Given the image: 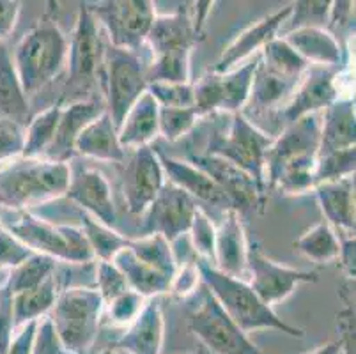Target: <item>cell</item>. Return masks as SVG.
<instances>
[{
  "label": "cell",
  "mask_w": 356,
  "mask_h": 354,
  "mask_svg": "<svg viewBox=\"0 0 356 354\" xmlns=\"http://www.w3.org/2000/svg\"><path fill=\"white\" fill-rule=\"evenodd\" d=\"M319 151V113H310L284 126L266 152V188L296 197L316 186V163Z\"/></svg>",
  "instance_id": "obj_1"
},
{
  "label": "cell",
  "mask_w": 356,
  "mask_h": 354,
  "mask_svg": "<svg viewBox=\"0 0 356 354\" xmlns=\"http://www.w3.org/2000/svg\"><path fill=\"white\" fill-rule=\"evenodd\" d=\"M71 165L48 158H25L6 163L0 170V207L27 211L66 195Z\"/></svg>",
  "instance_id": "obj_2"
},
{
  "label": "cell",
  "mask_w": 356,
  "mask_h": 354,
  "mask_svg": "<svg viewBox=\"0 0 356 354\" xmlns=\"http://www.w3.org/2000/svg\"><path fill=\"white\" fill-rule=\"evenodd\" d=\"M67 38L55 22L44 15L16 45L13 64L27 97L35 96L66 67Z\"/></svg>",
  "instance_id": "obj_3"
},
{
  "label": "cell",
  "mask_w": 356,
  "mask_h": 354,
  "mask_svg": "<svg viewBox=\"0 0 356 354\" xmlns=\"http://www.w3.org/2000/svg\"><path fill=\"white\" fill-rule=\"evenodd\" d=\"M197 262H199L202 284L211 291L220 307L245 333L255 330H275L282 331L289 337H296V339L305 337V331L302 328H296L280 319L275 314L273 307L264 303L247 280L229 277L206 261Z\"/></svg>",
  "instance_id": "obj_4"
},
{
  "label": "cell",
  "mask_w": 356,
  "mask_h": 354,
  "mask_svg": "<svg viewBox=\"0 0 356 354\" xmlns=\"http://www.w3.org/2000/svg\"><path fill=\"white\" fill-rule=\"evenodd\" d=\"M105 301L95 287H64L59 291L51 319L57 339L70 354H89L99 333Z\"/></svg>",
  "instance_id": "obj_5"
},
{
  "label": "cell",
  "mask_w": 356,
  "mask_h": 354,
  "mask_svg": "<svg viewBox=\"0 0 356 354\" xmlns=\"http://www.w3.org/2000/svg\"><path fill=\"white\" fill-rule=\"evenodd\" d=\"M13 213H16V218L0 220V223L31 252L43 253L67 264H89L96 261L82 227L51 223L29 211Z\"/></svg>",
  "instance_id": "obj_6"
},
{
  "label": "cell",
  "mask_w": 356,
  "mask_h": 354,
  "mask_svg": "<svg viewBox=\"0 0 356 354\" xmlns=\"http://www.w3.org/2000/svg\"><path fill=\"white\" fill-rule=\"evenodd\" d=\"M103 50L105 47L102 43L98 22L90 15L87 4H80L73 34L67 41V77L59 99L60 105L89 99L102 73Z\"/></svg>",
  "instance_id": "obj_7"
},
{
  "label": "cell",
  "mask_w": 356,
  "mask_h": 354,
  "mask_svg": "<svg viewBox=\"0 0 356 354\" xmlns=\"http://www.w3.org/2000/svg\"><path fill=\"white\" fill-rule=\"evenodd\" d=\"M102 83L105 96V110L115 128H119L128 110L138 102V97L147 90L145 64L135 50L108 45L103 50Z\"/></svg>",
  "instance_id": "obj_8"
},
{
  "label": "cell",
  "mask_w": 356,
  "mask_h": 354,
  "mask_svg": "<svg viewBox=\"0 0 356 354\" xmlns=\"http://www.w3.org/2000/svg\"><path fill=\"white\" fill-rule=\"evenodd\" d=\"M193 298L195 301L188 308V326L206 349L215 354H268L225 314L206 285L200 284Z\"/></svg>",
  "instance_id": "obj_9"
},
{
  "label": "cell",
  "mask_w": 356,
  "mask_h": 354,
  "mask_svg": "<svg viewBox=\"0 0 356 354\" xmlns=\"http://www.w3.org/2000/svg\"><path fill=\"white\" fill-rule=\"evenodd\" d=\"M273 142L270 133L262 131L243 112L231 113V121L225 131H216L208 144L211 154H218L241 170L247 172L268 195L264 165H266L268 147Z\"/></svg>",
  "instance_id": "obj_10"
},
{
  "label": "cell",
  "mask_w": 356,
  "mask_h": 354,
  "mask_svg": "<svg viewBox=\"0 0 356 354\" xmlns=\"http://www.w3.org/2000/svg\"><path fill=\"white\" fill-rule=\"evenodd\" d=\"M87 8L106 31L110 45L135 51L145 45L158 16L154 0H98Z\"/></svg>",
  "instance_id": "obj_11"
},
{
  "label": "cell",
  "mask_w": 356,
  "mask_h": 354,
  "mask_svg": "<svg viewBox=\"0 0 356 354\" xmlns=\"http://www.w3.org/2000/svg\"><path fill=\"white\" fill-rule=\"evenodd\" d=\"M261 55V54H259ZM259 55L243 66H236L225 73H216L209 70L208 73L193 83V106L200 117L211 113H238L248 105L252 80L255 67L259 64Z\"/></svg>",
  "instance_id": "obj_12"
},
{
  "label": "cell",
  "mask_w": 356,
  "mask_h": 354,
  "mask_svg": "<svg viewBox=\"0 0 356 354\" xmlns=\"http://www.w3.org/2000/svg\"><path fill=\"white\" fill-rule=\"evenodd\" d=\"M118 165L126 209L129 214L142 216L167 181L156 149L151 145L126 149L124 160Z\"/></svg>",
  "instance_id": "obj_13"
},
{
  "label": "cell",
  "mask_w": 356,
  "mask_h": 354,
  "mask_svg": "<svg viewBox=\"0 0 356 354\" xmlns=\"http://www.w3.org/2000/svg\"><path fill=\"white\" fill-rule=\"evenodd\" d=\"M248 285L266 305L273 307L278 301L286 300L296 291L298 285L319 282V271L289 268L278 264L261 250L257 241H248L247 253Z\"/></svg>",
  "instance_id": "obj_14"
},
{
  "label": "cell",
  "mask_w": 356,
  "mask_h": 354,
  "mask_svg": "<svg viewBox=\"0 0 356 354\" xmlns=\"http://www.w3.org/2000/svg\"><path fill=\"white\" fill-rule=\"evenodd\" d=\"M188 160L215 181L220 191L225 195L231 209L238 211L241 216L248 213H264L268 195L257 186V183L247 172L236 167L234 163L222 156L211 154V152L192 154Z\"/></svg>",
  "instance_id": "obj_15"
},
{
  "label": "cell",
  "mask_w": 356,
  "mask_h": 354,
  "mask_svg": "<svg viewBox=\"0 0 356 354\" xmlns=\"http://www.w3.org/2000/svg\"><path fill=\"white\" fill-rule=\"evenodd\" d=\"M199 204L186 191L165 181L161 190L142 213V232L160 234L168 243H174L188 234Z\"/></svg>",
  "instance_id": "obj_16"
},
{
  "label": "cell",
  "mask_w": 356,
  "mask_h": 354,
  "mask_svg": "<svg viewBox=\"0 0 356 354\" xmlns=\"http://www.w3.org/2000/svg\"><path fill=\"white\" fill-rule=\"evenodd\" d=\"M341 71L339 67L309 66L296 89L291 94L284 110L280 112L284 124L298 121L310 113H319L341 96Z\"/></svg>",
  "instance_id": "obj_17"
},
{
  "label": "cell",
  "mask_w": 356,
  "mask_h": 354,
  "mask_svg": "<svg viewBox=\"0 0 356 354\" xmlns=\"http://www.w3.org/2000/svg\"><path fill=\"white\" fill-rule=\"evenodd\" d=\"M67 199L76 207L98 220L99 223L115 229L118 225V211L108 179L102 170L95 167L71 168L70 184H67Z\"/></svg>",
  "instance_id": "obj_18"
},
{
  "label": "cell",
  "mask_w": 356,
  "mask_h": 354,
  "mask_svg": "<svg viewBox=\"0 0 356 354\" xmlns=\"http://www.w3.org/2000/svg\"><path fill=\"white\" fill-rule=\"evenodd\" d=\"M291 13H293V4H286L239 32L231 43L223 48L216 63L209 70L216 73H225L239 66L243 61H248L254 55L261 54L262 48L266 47L271 39L277 38L278 31L291 18Z\"/></svg>",
  "instance_id": "obj_19"
},
{
  "label": "cell",
  "mask_w": 356,
  "mask_h": 354,
  "mask_svg": "<svg viewBox=\"0 0 356 354\" xmlns=\"http://www.w3.org/2000/svg\"><path fill=\"white\" fill-rule=\"evenodd\" d=\"M248 241L241 214L234 209L223 211L216 225L213 266L229 277H247Z\"/></svg>",
  "instance_id": "obj_20"
},
{
  "label": "cell",
  "mask_w": 356,
  "mask_h": 354,
  "mask_svg": "<svg viewBox=\"0 0 356 354\" xmlns=\"http://www.w3.org/2000/svg\"><path fill=\"white\" fill-rule=\"evenodd\" d=\"M102 112H105V103L96 99V97L64 103L63 108H60L59 124L55 129L54 140H51L50 147L44 152L43 158L70 163V160H73L76 156L74 154V142H76L79 135Z\"/></svg>",
  "instance_id": "obj_21"
},
{
  "label": "cell",
  "mask_w": 356,
  "mask_h": 354,
  "mask_svg": "<svg viewBox=\"0 0 356 354\" xmlns=\"http://www.w3.org/2000/svg\"><path fill=\"white\" fill-rule=\"evenodd\" d=\"M160 163L163 167L165 179L168 183L176 184L183 191L192 197L197 204H206V206H213L216 209L223 211L231 209L225 195L220 191L215 181L209 177L204 170H200L197 165H193L190 160H179L174 156L165 154L163 151L156 149Z\"/></svg>",
  "instance_id": "obj_22"
},
{
  "label": "cell",
  "mask_w": 356,
  "mask_h": 354,
  "mask_svg": "<svg viewBox=\"0 0 356 354\" xmlns=\"http://www.w3.org/2000/svg\"><path fill=\"white\" fill-rule=\"evenodd\" d=\"M199 39L193 29L192 15L181 8L170 15L156 16L145 43L151 48V57L177 54L192 55Z\"/></svg>",
  "instance_id": "obj_23"
},
{
  "label": "cell",
  "mask_w": 356,
  "mask_h": 354,
  "mask_svg": "<svg viewBox=\"0 0 356 354\" xmlns=\"http://www.w3.org/2000/svg\"><path fill=\"white\" fill-rule=\"evenodd\" d=\"M165 319L156 298H149L128 330L115 342V347L128 354H161Z\"/></svg>",
  "instance_id": "obj_24"
},
{
  "label": "cell",
  "mask_w": 356,
  "mask_h": 354,
  "mask_svg": "<svg viewBox=\"0 0 356 354\" xmlns=\"http://www.w3.org/2000/svg\"><path fill=\"white\" fill-rule=\"evenodd\" d=\"M309 66L339 67L342 64V47L339 39L319 25H300L282 35Z\"/></svg>",
  "instance_id": "obj_25"
},
{
  "label": "cell",
  "mask_w": 356,
  "mask_h": 354,
  "mask_svg": "<svg viewBox=\"0 0 356 354\" xmlns=\"http://www.w3.org/2000/svg\"><path fill=\"white\" fill-rule=\"evenodd\" d=\"M74 154L105 163H121L126 149L119 140V133L112 117L105 112L89 122L74 142Z\"/></svg>",
  "instance_id": "obj_26"
},
{
  "label": "cell",
  "mask_w": 356,
  "mask_h": 354,
  "mask_svg": "<svg viewBox=\"0 0 356 354\" xmlns=\"http://www.w3.org/2000/svg\"><path fill=\"white\" fill-rule=\"evenodd\" d=\"M356 144V119L355 97H339L323 110L319 117V151L317 156L339 149L355 147Z\"/></svg>",
  "instance_id": "obj_27"
},
{
  "label": "cell",
  "mask_w": 356,
  "mask_h": 354,
  "mask_svg": "<svg viewBox=\"0 0 356 354\" xmlns=\"http://www.w3.org/2000/svg\"><path fill=\"white\" fill-rule=\"evenodd\" d=\"M312 191L326 222L341 234H355V175L319 183Z\"/></svg>",
  "instance_id": "obj_28"
},
{
  "label": "cell",
  "mask_w": 356,
  "mask_h": 354,
  "mask_svg": "<svg viewBox=\"0 0 356 354\" xmlns=\"http://www.w3.org/2000/svg\"><path fill=\"white\" fill-rule=\"evenodd\" d=\"M160 105L149 90H145L122 119L118 128L119 140L124 149L151 145L160 136Z\"/></svg>",
  "instance_id": "obj_29"
},
{
  "label": "cell",
  "mask_w": 356,
  "mask_h": 354,
  "mask_svg": "<svg viewBox=\"0 0 356 354\" xmlns=\"http://www.w3.org/2000/svg\"><path fill=\"white\" fill-rule=\"evenodd\" d=\"M112 262L124 275L126 282H128V287L131 291L138 292L145 300L165 294L170 289L172 278H168L167 275L156 271L154 268L145 264L144 261H140L128 246L119 250L114 257H112Z\"/></svg>",
  "instance_id": "obj_30"
},
{
  "label": "cell",
  "mask_w": 356,
  "mask_h": 354,
  "mask_svg": "<svg viewBox=\"0 0 356 354\" xmlns=\"http://www.w3.org/2000/svg\"><path fill=\"white\" fill-rule=\"evenodd\" d=\"M298 82L300 80L287 78L264 66L261 63V55H259V64L255 67L247 106H254V110L257 112L280 108L282 103H287L291 94L294 92Z\"/></svg>",
  "instance_id": "obj_31"
},
{
  "label": "cell",
  "mask_w": 356,
  "mask_h": 354,
  "mask_svg": "<svg viewBox=\"0 0 356 354\" xmlns=\"http://www.w3.org/2000/svg\"><path fill=\"white\" fill-rule=\"evenodd\" d=\"M0 119H13L27 124L31 119V105L27 94L16 74L13 55L0 43Z\"/></svg>",
  "instance_id": "obj_32"
},
{
  "label": "cell",
  "mask_w": 356,
  "mask_h": 354,
  "mask_svg": "<svg viewBox=\"0 0 356 354\" xmlns=\"http://www.w3.org/2000/svg\"><path fill=\"white\" fill-rule=\"evenodd\" d=\"M59 280H57V273H55L35 287L15 292L13 294V317H15L16 330L29 321H38L48 316L54 308L55 300L59 296Z\"/></svg>",
  "instance_id": "obj_33"
},
{
  "label": "cell",
  "mask_w": 356,
  "mask_h": 354,
  "mask_svg": "<svg viewBox=\"0 0 356 354\" xmlns=\"http://www.w3.org/2000/svg\"><path fill=\"white\" fill-rule=\"evenodd\" d=\"M294 248L309 261L317 262V264H330L339 259L341 238L337 236V230L323 220L307 229L294 241Z\"/></svg>",
  "instance_id": "obj_34"
},
{
  "label": "cell",
  "mask_w": 356,
  "mask_h": 354,
  "mask_svg": "<svg viewBox=\"0 0 356 354\" xmlns=\"http://www.w3.org/2000/svg\"><path fill=\"white\" fill-rule=\"evenodd\" d=\"M60 103L48 106V108L41 110L40 113H35L31 117L25 124V142H24V152L22 156L25 158H43L44 152L50 147L51 140L55 136V129L59 124L60 117Z\"/></svg>",
  "instance_id": "obj_35"
},
{
  "label": "cell",
  "mask_w": 356,
  "mask_h": 354,
  "mask_svg": "<svg viewBox=\"0 0 356 354\" xmlns=\"http://www.w3.org/2000/svg\"><path fill=\"white\" fill-rule=\"evenodd\" d=\"M128 248L137 255L140 261L163 273L168 278L174 277L177 269L176 255H174L172 243H168L160 234H142L140 238L129 239Z\"/></svg>",
  "instance_id": "obj_36"
},
{
  "label": "cell",
  "mask_w": 356,
  "mask_h": 354,
  "mask_svg": "<svg viewBox=\"0 0 356 354\" xmlns=\"http://www.w3.org/2000/svg\"><path fill=\"white\" fill-rule=\"evenodd\" d=\"M57 262L55 259L43 255V253H32L31 257L25 259L22 264L13 268L6 275V284H8L11 294L40 285L47 278L57 273Z\"/></svg>",
  "instance_id": "obj_37"
},
{
  "label": "cell",
  "mask_w": 356,
  "mask_h": 354,
  "mask_svg": "<svg viewBox=\"0 0 356 354\" xmlns=\"http://www.w3.org/2000/svg\"><path fill=\"white\" fill-rule=\"evenodd\" d=\"M261 63L293 80H302L305 71L309 70V64L293 50L286 39L278 35L261 50Z\"/></svg>",
  "instance_id": "obj_38"
},
{
  "label": "cell",
  "mask_w": 356,
  "mask_h": 354,
  "mask_svg": "<svg viewBox=\"0 0 356 354\" xmlns=\"http://www.w3.org/2000/svg\"><path fill=\"white\" fill-rule=\"evenodd\" d=\"M82 230L86 232L89 245L95 252L96 261H112L115 253L121 248L128 246L129 238H124L112 227H106L89 216L87 213H82Z\"/></svg>",
  "instance_id": "obj_39"
},
{
  "label": "cell",
  "mask_w": 356,
  "mask_h": 354,
  "mask_svg": "<svg viewBox=\"0 0 356 354\" xmlns=\"http://www.w3.org/2000/svg\"><path fill=\"white\" fill-rule=\"evenodd\" d=\"M355 168L356 145L355 147L339 149V151L319 154L316 163V184L351 177V175H355Z\"/></svg>",
  "instance_id": "obj_40"
},
{
  "label": "cell",
  "mask_w": 356,
  "mask_h": 354,
  "mask_svg": "<svg viewBox=\"0 0 356 354\" xmlns=\"http://www.w3.org/2000/svg\"><path fill=\"white\" fill-rule=\"evenodd\" d=\"M158 119H160V136H163L167 142H177L193 131L202 117L197 113L195 106H183V108L160 106Z\"/></svg>",
  "instance_id": "obj_41"
},
{
  "label": "cell",
  "mask_w": 356,
  "mask_h": 354,
  "mask_svg": "<svg viewBox=\"0 0 356 354\" xmlns=\"http://www.w3.org/2000/svg\"><path fill=\"white\" fill-rule=\"evenodd\" d=\"M188 234L192 236L193 248H195L199 261H206L213 264V257H215V236H216V225L213 218H209V214L199 207L193 216L192 227H190Z\"/></svg>",
  "instance_id": "obj_42"
},
{
  "label": "cell",
  "mask_w": 356,
  "mask_h": 354,
  "mask_svg": "<svg viewBox=\"0 0 356 354\" xmlns=\"http://www.w3.org/2000/svg\"><path fill=\"white\" fill-rule=\"evenodd\" d=\"M147 90L160 106H193V82H151Z\"/></svg>",
  "instance_id": "obj_43"
},
{
  "label": "cell",
  "mask_w": 356,
  "mask_h": 354,
  "mask_svg": "<svg viewBox=\"0 0 356 354\" xmlns=\"http://www.w3.org/2000/svg\"><path fill=\"white\" fill-rule=\"evenodd\" d=\"M293 13L287 22H291V29L300 25H319L325 27L328 24L330 11L333 0H294Z\"/></svg>",
  "instance_id": "obj_44"
},
{
  "label": "cell",
  "mask_w": 356,
  "mask_h": 354,
  "mask_svg": "<svg viewBox=\"0 0 356 354\" xmlns=\"http://www.w3.org/2000/svg\"><path fill=\"white\" fill-rule=\"evenodd\" d=\"M96 291L102 294L103 301L108 303L115 296L128 291V282L124 275L119 271L118 266L112 261H98L96 262Z\"/></svg>",
  "instance_id": "obj_45"
},
{
  "label": "cell",
  "mask_w": 356,
  "mask_h": 354,
  "mask_svg": "<svg viewBox=\"0 0 356 354\" xmlns=\"http://www.w3.org/2000/svg\"><path fill=\"white\" fill-rule=\"evenodd\" d=\"M25 124L13 119H0V165L20 158L24 152Z\"/></svg>",
  "instance_id": "obj_46"
},
{
  "label": "cell",
  "mask_w": 356,
  "mask_h": 354,
  "mask_svg": "<svg viewBox=\"0 0 356 354\" xmlns=\"http://www.w3.org/2000/svg\"><path fill=\"white\" fill-rule=\"evenodd\" d=\"M145 301L147 300L144 296H140L138 292L131 291V289L124 291L122 294L115 296L114 300H110L108 303H105V307H108L110 323L118 324V326L129 324L138 316V312L142 310Z\"/></svg>",
  "instance_id": "obj_47"
},
{
  "label": "cell",
  "mask_w": 356,
  "mask_h": 354,
  "mask_svg": "<svg viewBox=\"0 0 356 354\" xmlns=\"http://www.w3.org/2000/svg\"><path fill=\"white\" fill-rule=\"evenodd\" d=\"M32 253L20 239L13 236L2 223H0V271H11L18 264L31 257Z\"/></svg>",
  "instance_id": "obj_48"
},
{
  "label": "cell",
  "mask_w": 356,
  "mask_h": 354,
  "mask_svg": "<svg viewBox=\"0 0 356 354\" xmlns=\"http://www.w3.org/2000/svg\"><path fill=\"white\" fill-rule=\"evenodd\" d=\"M200 284H202V277H200L199 262H186L183 266H177L168 292H172L179 300H186L195 294Z\"/></svg>",
  "instance_id": "obj_49"
},
{
  "label": "cell",
  "mask_w": 356,
  "mask_h": 354,
  "mask_svg": "<svg viewBox=\"0 0 356 354\" xmlns=\"http://www.w3.org/2000/svg\"><path fill=\"white\" fill-rule=\"evenodd\" d=\"M15 331L16 328L15 317H13V294L4 280L0 284V354H6Z\"/></svg>",
  "instance_id": "obj_50"
},
{
  "label": "cell",
  "mask_w": 356,
  "mask_h": 354,
  "mask_svg": "<svg viewBox=\"0 0 356 354\" xmlns=\"http://www.w3.org/2000/svg\"><path fill=\"white\" fill-rule=\"evenodd\" d=\"M32 354H70L64 351L63 344L57 339L54 324H51V319L48 316L41 317L40 323H38Z\"/></svg>",
  "instance_id": "obj_51"
},
{
  "label": "cell",
  "mask_w": 356,
  "mask_h": 354,
  "mask_svg": "<svg viewBox=\"0 0 356 354\" xmlns=\"http://www.w3.org/2000/svg\"><path fill=\"white\" fill-rule=\"evenodd\" d=\"M38 321H29L24 326H20L15 331L11 342H9L6 354H32V347H34L35 330H38Z\"/></svg>",
  "instance_id": "obj_52"
},
{
  "label": "cell",
  "mask_w": 356,
  "mask_h": 354,
  "mask_svg": "<svg viewBox=\"0 0 356 354\" xmlns=\"http://www.w3.org/2000/svg\"><path fill=\"white\" fill-rule=\"evenodd\" d=\"M20 0H0V43H4L13 34L18 19H20Z\"/></svg>",
  "instance_id": "obj_53"
},
{
  "label": "cell",
  "mask_w": 356,
  "mask_h": 354,
  "mask_svg": "<svg viewBox=\"0 0 356 354\" xmlns=\"http://www.w3.org/2000/svg\"><path fill=\"white\" fill-rule=\"evenodd\" d=\"M355 22V0H333L328 24L332 27L346 29Z\"/></svg>",
  "instance_id": "obj_54"
},
{
  "label": "cell",
  "mask_w": 356,
  "mask_h": 354,
  "mask_svg": "<svg viewBox=\"0 0 356 354\" xmlns=\"http://www.w3.org/2000/svg\"><path fill=\"white\" fill-rule=\"evenodd\" d=\"M339 238H341V253L337 261L341 262L348 280H355V234H341Z\"/></svg>",
  "instance_id": "obj_55"
},
{
  "label": "cell",
  "mask_w": 356,
  "mask_h": 354,
  "mask_svg": "<svg viewBox=\"0 0 356 354\" xmlns=\"http://www.w3.org/2000/svg\"><path fill=\"white\" fill-rule=\"evenodd\" d=\"M213 6H215V0H195L193 2L192 24L199 38H202L204 27H206V22H208L209 15H211Z\"/></svg>",
  "instance_id": "obj_56"
},
{
  "label": "cell",
  "mask_w": 356,
  "mask_h": 354,
  "mask_svg": "<svg viewBox=\"0 0 356 354\" xmlns=\"http://www.w3.org/2000/svg\"><path fill=\"white\" fill-rule=\"evenodd\" d=\"M349 346L344 342V340H337V342H328L325 346L317 347L316 351L309 354H348Z\"/></svg>",
  "instance_id": "obj_57"
},
{
  "label": "cell",
  "mask_w": 356,
  "mask_h": 354,
  "mask_svg": "<svg viewBox=\"0 0 356 354\" xmlns=\"http://www.w3.org/2000/svg\"><path fill=\"white\" fill-rule=\"evenodd\" d=\"M44 4H47V13L44 15L51 16V18H57V15L60 11L59 0H44Z\"/></svg>",
  "instance_id": "obj_58"
},
{
  "label": "cell",
  "mask_w": 356,
  "mask_h": 354,
  "mask_svg": "<svg viewBox=\"0 0 356 354\" xmlns=\"http://www.w3.org/2000/svg\"><path fill=\"white\" fill-rule=\"evenodd\" d=\"M102 354H114V351H112V349H105Z\"/></svg>",
  "instance_id": "obj_59"
},
{
  "label": "cell",
  "mask_w": 356,
  "mask_h": 354,
  "mask_svg": "<svg viewBox=\"0 0 356 354\" xmlns=\"http://www.w3.org/2000/svg\"><path fill=\"white\" fill-rule=\"evenodd\" d=\"M2 213H4V209H2V207H0V220H2Z\"/></svg>",
  "instance_id": "obj_60"
},
{
  "label": "cell",
  "mask_w": 356,
  "mask_h": 354,
  "mask_svg": "<svg viewBox=\"0 0 356 354\" xmlns=\"http://www.w3.org/2000/svg\"><path fill=\"white\" fill-rule=\"evenodd\" d=\"M190 354H204V353H200V351H199V353H190Z\"/></svg>",
  "instance_id": "obj_61"
}]
</instances>
